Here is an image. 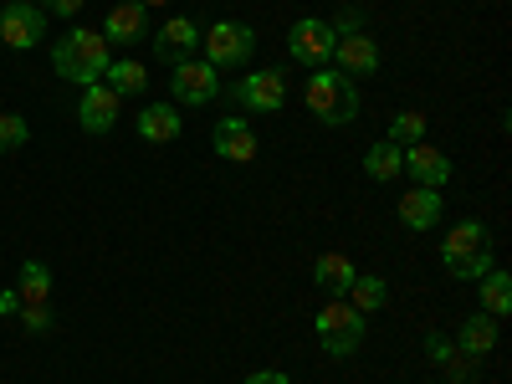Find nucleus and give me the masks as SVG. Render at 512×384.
I'll return each mask as SVG.
<instances>
[{
  "mask_svg": "<svg viewBox=\"0 0 512 384\" xmlns=\"http://www.w3.org/2000/svg\"><path fill=\"white\" fill-rule=\"evenodd\" d=\"M113 67V47L108 36L93 31V26H72L57 47H52V72L62 82H77V88H93V82H103V72Z\"/></svg>",
  "mask_w": 512,
  "mask_h": 384,
  "instance_id": "obj_1",
  "label": "nucleus"
},
{
  "mask_svg": "<svg viewBox=\"0 0 512 384\" xmlns=\"http://www.w3.org/2000/svg\"><path fill=\"white\" fill-rule=\"evenodd\" d=\"M303 103H308V113L323 128H344V123L359 118V82L344 77V72H333V67H318L308 77V88H303Z\"/></svg>",
  "mask_w": 512,
  "mask_h": 384,
  "instance_id": "obj_2",
  "label": "nucleus"
},
{
  "mask_svg": "<svg viewBox=\"0 0 512 384\" xmlns=\"http://www.w3.org/2000/svg\"><path fill=\"white\" fill-rule=\"evenodd\" d=\"M200 47H205V62L216 72H241L256 57V31L246 21H216V26H205Z\"/></svg>",
  "mask_w": 512,
  "mask_h": 384,
  "instance_id": "obj_3",
  "label": "nucleus"
},
{
  "mask_svg": "<svg viewBox=\"0 0 512 384\" xmlns=\"http://www.w3.org/2000/svg\"><path fill=\"white\" fill-rule=\"evenodd\" d=\"M364 313H354L344 297H328V308L318 313V344H323V354H333V359H349V354H359V344H364Z\"/></svg>",
  "mask_w": 512,
  "mask_h": 384,
  "instance_id": "obj_4",
  "label": "nucleus"
},
{
  "mask_svg": "<svg viewBox=\"0 0 512 384\" xmlns=\"http://www.w3.org/2000/svg\"><path fill=\"white\" fill-rule=\"evenodd\" d=\"M169 93H175V108H205L221 98V72L205 57H185L180 67H169Z\"/></svg>",
  "mask_w": 512,
  "mask_h": 384,
  "instance_id": "obj_5",
  "label": "nucleus"
},
{
  "mask_svg": "<svg viewBox=\"0 0 512 384\" xmlns=\"http://www.w3.org/2000/svg\"><path fill=\"white\" fill-rule=\"evenodd\" d=\"M333 41H338V31L328 26V21H318V16H303V21H292L287 26V57L297 62V67H328L333 62Z\"/></svg>",
  "mask_w": 512,
  "mask_h": 384,
  "instance_id": "obj_6",
  "label": "nucleus"
},
{
  "mask_svg": "<svg viewBox=\"0 0 512 384\" xmlns=\"http://www.w3.org/2000/svg\"><path fill=\"white\" fill-rule=\"evenodd\" d=\"M41 36H47V11L41 6H31V0H6L0 6V41L11 52H31Z\"/></svg>",
  "mask_w": 512,
  "mask_h": 384,
  "instance_id": "obj_7",
  "label": "nucleus"
},
{
  "mask_svg": "<svg viewBox=\"0 0 512 384\" xmlns=\"http://www.w3.org/2000/svg\"><path fill=\"white\" fill-rule=\"evenodd\" d=\"M200 36H205V26H200L195 16H169V21L154 31V62L180 67L185 57L200 52Z\"/></svg>",
  "mask_w": 512,
  "mask_h": 384,
  "instance_id": "obj_8",
  "label": "nucleus"
},
{
  "mask_svg": "<svg viewBox=\"0 0 512 384\" xmlns=\"http://www.w3.org/2000/svg\"><path fill=\"white\" fill-rule=\"evenodd\" d=\"M231 103H241L246 113H282L287 82H282V72H246V77H236Z\"/></svg>",
  "mask_w": 512,
  "mask_h": 384,
  "instance_id": "obj_9",
  "label": "nucleus"
},
{
  "mask_svg": "<svg viewBox=\"0 0 512 384\" xmlns=\"http://www.w3.org/2000/svg\"><path fill=\"white\" fill-rule=\"evenodd\" d=\"M98 31L108 36V47H139V41H149V6H139V0H108V21Z\"/></svg>",
  "mask_w": 512,
  "mask_h": 384,
  "instance_id": "obj_10",
  "label": "nucleus"
},
{
  "mask_svg": "<svg viewBox=\"0 0 512 384\" xmlns=\"http://www.w3.org/2000/svg\"><path fill=\"white\" fill-rule=\"evenodd\" d=\"M400 169L410 175V185H420V190H446V185H451V159H446L436 144H425V139L405 149Z\"/></svg>",
  "mask_w": 512,
  "mask_h": 384,
  "instance_id": "obj_11",
  "label": "nucleus"
},
{
  "mask_svg": "<svg viewBox=\"0 0 512 384\" xmlns=\"http://www.w3.org/2000/svg\"><path fill=\"white\" fill-rule=\"evenodd\" d=\"M333 72H344V77H369V72H379V47H374V36H369V31L338 36V41H333Z\"/></svg>",
  "mask_w": 512,
  "mask_h": 384,
  "instance_id": "obj_12",
  "label": "nucleus"
},
{
  "mask_svg": "<svg viewBox=\"0 0 512 384\" xmlns=\"http://www.w3.org/2000/svg\"><path fill=\"white\" fill-rule=\"evenodd\" d=\"M118 108L123 98L108 88V82H93V88H82V103H77V123L88 128V134H108L118 123Z\"/></svg>",
  "mask_w": 512,
  "mask_h": 384,
  "instance_id": "obj_13",
  "label": "nucleus"
},
{
  "mask_svg": "<svg viewBox=\"0 0 512 384\" xmlns=\"http://www.w3.org/2000/svg\"><path fill=\"white\" fill-rule=\"evenodd\" d=\"M210 144H216V154L231 159V164H251L256 159V134H251V123L241 113H226L216 123V134H210Z\"/></svg>",
  "mask_w": 512,
  "mask_h": 384,
  "instance_id": "obj_14",
  "label": "nucleus"
},
{
  "mask_svg": "<svg viewBox=\"0 0 512 384\" xmlns=\"http://www.w3.org/2000/svg\"><path fill=\"white\" fill-rule=\"evenodd\" d=\"M134 128H139L144 144H175L180 128H185V118H180L175 103H144V108L134 113Z\"/></svg>",
  "mask_w": 512,
  "mask_h": 384,
  "instance_id": "obj_15",
  "label": "nucleus"
},
{
  "mask_svg": "<svg viewBox=\"0 0 512 384\" xmlns=\"http://www.w3.org/2000/svg\"><path fill=\"white\" fill-rule=\"evenodd\" d=\"M441 190H420V185H410L405 195H400V226H410V231H436L441 226Z\"/></svg>",
  "mask_w": 512,
  "mask_h": 384,
  "instance_id": "obj_16",
  "label": "nucleus"
},
{
  "mask_svg": "<svg viewBox=\"0 0 512 384\" xmlns=\"http://www.w3.org/2000/svg\"><path fill=\"white\" fill-rule=\"evenodd\" d=\"M313 277H318V287H323L328 297H349V287H354L359 267L349 262L344 251H323L318 262H313Z\"/></svg>",
  "mask_w": 512,
  "mask_h": 384,
  "instance_id": "obj_17",
  "label": "nucleus"
},
{
  "mask_svg": "<svg viewBox=\"0 0 512 384\" xmlns=\"http://www.w3.org/2000/svg\"><path fill=\"white\" fill-rule=\"evenodd\" d=\"M456 349H461V359H487V354L497 349V318H492V313L466 318L461 333H456Z\"/></svg>",
  "mask_w": 512,
  "mask_h": 384,
  "instance_id": "obj_18",
  "label": "nucleus"
},
{
  "mask_svg": "<svg viewBox=\"0 0 512 384\" xmlns=\"http://www.w3.org/2000/svg\"><path fill=\"white\" fill-rule=\"evenodd\" d=\"M487 246H492V236H487L482 221H456L451 236L441 241V262H456V256H477V251H487Z\"/></svg>",
  "mask_w": 512,
  "mask_h": 384,
  "instance_id": "obj_19",
  "label": "nucleus"
},
{
  "mask_svg": "<svg viewBox=\"0 0 512 384\" xmlns=\"http://www.w3.org/2000/svg\"><path fill=\"white\" fill-rule=\"evenodd\" d=\"M103 82H108L118 98H144V88H149V67L134 62V57H118V62L103 72Z\"/></svg>",
  "mask_w": 512,
  "mask_h": 384,
  "instance_id": "obj_20",
  "label": "nucleus"
},
{
  "mask_svg": "<svg viewBox=\"0 0 512 384\" xmlns=\"http://www.w3.org/2000/svg\"><path fill=\"white\" fill-rule=\"evenodd\" d=\"M400 159H405V149H395L390 139H379V144L364 149V175L374 185H390V180H400Z\"/></svg>",
  "mask_w": 512,
  "mask_h": 384,
  "instance_id": "obj_21",
  "label": "nucleus"
},
{
  "mask_svg": "<svg viewBox=\"0 0 512 384\" xmlns=\"http://www.w3.org/2000/svg\"><path fill=\"white\" fill-rule=\"evenodd\" d=\"M16 292H21V308H47V297H52V272H47V262H21Z\"/></svg>",
  "mask_w": 512,
  "mask_h": 384,
  "instance_id": "obj_22",
  "label": "nucleus"
},
{
  "mask_svg": "<svg viewBox=\"0 0 512 384\" xmlns=\"http://www.w3.org/2000/svg\"><path fill=\"white\" fill-rule=\"evenodd\" d=\"M344 303H349L354 313H364V318H369V313H379L384 303H390V282H384V277H369V272H359Z\"/></svg>",
  "mask_w": 512,
  "mask_h": 384,
  "instance_id": "obj_23",
  "label": "nucleus"
},
{
  "mask_svg": "<svg viewBox=\"0 0 512 384\" xmlns=\"http://www.w3.org/2000/svg\"><path fill=\"white\" fill-rule=\"evenodd\" d=\"M482 313H492V318H507L512 313V277L502 267H492L482 277Z\"/></svg>",
  "mask_w": 512,
  "mask_h": 384,
  "instance_id": "obj_24",
  "label": "nucleus"
},
{
  "mask_svg": "<svg viewBox=\"0 0 512 384\" xmlns=\"http://www.w3.org/2000/svg\"><path fill=\"white\" fill-rule=\"evenodd\" d=\"M384 139H390L395 149L420 144V139H425V113H395V118H390V134H384Z\"/></svg>",
  "mask_w": 512,
  "mask_h": 384,
  "instance_id": "obj_25",
  "label": "nucleus"
},
{
  "mask_svg": "<svg viewBox=\"0 0 512 384\" xmlns=\"http://www.w3.org/2000/svg\"><path fill=\"white\" fill-rule=\"evenodd\" d=\"M31 144V123L21 113H0V154H16Z\"/></svg>",
  "mask_w": 512,
  "mask_h": 384,
  "instance_id": "obj_26",
  "label": "nucleus"
},
{
  "mask_svg": "<svg viewBox=\"0 0 512 384\" xmlns=\"http://www.w3.org/2000/svg\"><path fill=\"white\" fill-rule=\"evenodd\" d=\"M446 272L461 277V282H482V277L492 272V246L477 251V256H456V262H446Z\"/></svg>",
  "mask_w": 512,
  "mask_h": 384,
  "instance_id": "obj_27",
  "label": "nucleus"
},
{
  "mask_svg": "<svg viewBox=\"0 0 512 384\" xmlns=\"http://www.w3.org/2000/svg\"><path fill=\"white\" fill-rule=\"evenodd\" d=\"M425 354H431V364H451L456 359V344H451V338H441V333H431V338H425Z\"/></svg>",
  "mask_w": 512,
  "mask_h": 384,
  "instance_id": "obj_28",
  "label": "nucleus"
},
{
  "mask_svg": "<svg viewBox=\"0 0 512 384\" xmlns=\"http://www.w3.org/2000/svg\"><path fill=\"white\" fill-rule=\"evenodd\" d=\"M21 323H26V333H52V313L47 308H21Z\"/></svg>",
  "mask_w": 512,
  "mask_h": 384,
  "instance_id": "obj_29",
  "label": "nucleus"
},
{
  "mask_svg": "<svg viewBox=\"0 0 512 384\" xmlns=\"http://www.w3.org/2000/svg\"><path fill=\"white\" fill-rule=\"evenodd\" d=\"M36 6L47 11V16H62V21H72V16L82 11V0H36Z\"/></svg>",
  "mask_w": 512,
  "mask_h": 384,
  "instance_id": "obj_30",
  "label": "nucleus"
},
{
  "mask_svg": "<svg viewBox=\"0 0 512 384\" xmlns=\"http://www.w3.org/2000/svg\"><path fill=\"white\" fill-rule=\"evenodd\" d=\"M246 384H292L282 369H256V374H246Z\"/></svg>",
  "mask_w": 512,
  "mask_h": 384,
  "instance_id": "obj_31",
  "label": "nucleus"
},
{
  "mask_svg": "<svg viewBox=\"0 0 512 384\" xmlns=\"http://www.w3.org/2000/svg\"><path fill=\"white\" fill-rule=\"evenodd\" d=\"M0 313H21V292H16V287L0 292Z\"/></svg>",
  "mask_w": 512,
  "mask_h": 384,
  "instance_id": "obj_32",
  "label": "nucleus"
},
{
  "mask_svg": "<svg viewBox=\"0 0 512 384\" xmlns=\"http://www.w3.org/2000/svg\"><path fill=\"white\" fill-rule=\"evenodd\" d=\"M139 6H149V11H159V6H169V0H139Z\"/></svg>",
  "mask_w": 512,
  "mask_h": 384,
  "instance_id": "obj_33",
  "label": "nucleus"
}]
</instances>
